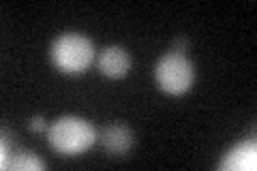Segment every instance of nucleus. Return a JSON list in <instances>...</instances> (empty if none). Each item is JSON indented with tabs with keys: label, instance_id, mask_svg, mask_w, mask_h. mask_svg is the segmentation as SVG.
Here are the masks:
<instances>
[{
	"label": "nucleus",
	"instance_id": "f257e3e1",
	"mask_svg": "<svg viewBox=\"0 0 257 171\" xmlns=\"http://www.w3.org/2000/svg\"><path fill=\"white\" fill-rule=\"evenodd\" d=\"M47 141L62 156H77L94 145L96 131L79 116H62L47 128Z\"/></svg>",
	"mask_w": 257,
	"mask_h": 171
},
{
	"label": "nucleus",
	"instance_id": "f03ea898",
	"mask_svg": "<svg viewBox=\"0 0 257 171\" xmlns=\"http://www.w3.org/2000/svg\"><path fill=\"white\" fill-rule=\"evenodd\" d=\"M52 62L60 73H67V75L84 73L94 62L92 41L84 35H79V32L60 35L52 45Z\"/></svg>",
	"mask_w": 257,
	"mask_h": 171
},
{
	"label": "nucleus",
	"instance_id": "7ed1b4c3",
	"mask_svg": "<svg viewBox=\"0 0 257 171\" xmlns=\"http://www.w3.org/2000/svg\"><path fill=\"white\" fill-rule=\"evenodd\" d=\"M155 77L163 92L180 96L191 90L193 81H195V69L184 54L170 52L157 62Z\"/></svg>",
	"mask_w": 257,
	"mask_h": 171
},
{
	"label": "nucleus",
	"instance_id": "20e7f679",
	"mask_svg": "<svg viewBox=\"0 0 257 171\" xmlns=\"http://www.w3.org/2000/svg\"><path fill=\"white\" fill-rule=\"evenodd\" d=\"M96 67L105 77L120 79L131 71V56L124 47L120 45H109L96 56Z\"/></svg>",
	"mask_w": 257,
	"mask_h": 171
},
{
	"label": "nucleus",
	"instance_id": "39448f33",
	"mask_svg": "<svg viewBox=\"0 0 257 171\" xmlns=\"http://www.w3.org/2000/svg\"><path fill=\"white\" fill-rule=\"evenodd\" d=\"M255 165H257V152H255V141L251 139L231 148L219 162V169L244 171V169H255Z\"/></svg>",
	"mask_w": 257,
	"mask_h": 171
},
{
	"label": "nucleus",
	"instance_id": "423d86ee",
	"mask_svg": "<svg viewBox=\"0 0 257 171\" xmlns=\"http://www.w3.org/2000/svg\"><path fill=\"white\" fill-rule=\"evenodd\" d=\"M101 141H103V145H105L107 154H111V156H124V154L131 152L133 143H135V137H133L131 128H126L122 124H114L103 133Z\"/></svg>",
	"mask_w": 257,
	"mask_h": 171
},
{
	"label": "nucleus",
	"instance_id": "0eeeda50",
	"mask_svg": "<svg viewBox=\"0 0 257 171\" xmlns=\"http://www.w3.org/2000/svg\"><path fill=\"white\" fill-rule=\"evenodd\" d=\"M3 169H20V171H35V169H45V162L30 150H18L11 152V156L7 158Z\"/></svg>",
	"mask_w": 257,
	"mask_h": 171
},
{
	"label": "nucleus",
	"instance_id": "6e6552de",
	"mask_svg": "<svg viewBox=\"0 0 257 171\" xmlns=\"http://www.w3.org/2000/svg\"><path fill=\"white\" fill-rule=\"evenodd\" d=\"M30 131L32 133H43L45 131V118L43 116H35L30 120Z\"/></svg>",
	"mask_w": 257,
	"mask_h": 171
},
{
	"label": "nucleus",
	"instance_id": "1a4fd4ad",
	"mask_svg": "<svg viewBox=\"0 0 257 171\" xmlns=\"http://www.w3.org/2000/svg\"><path fill=\"white\" fill-rule=\"evenodd\" d=\"M176 54H184L187 52V37H180V39H176V43H174V50Z\"/></svg>",
	"mask_w": 257,
	"mask_h": 171
}]
</instances>
